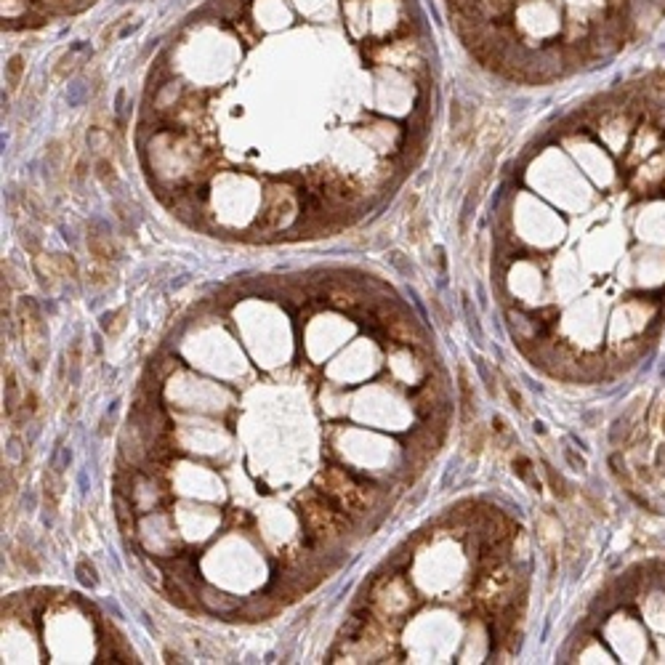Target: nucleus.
<instances>
[{
	"label": "nucleus",
	"instance_id": "obj_1",
	"mask_svg": "<svg viewBox=\"0 0 665 665\" xmlns=\"http://www.w3.org/2000/svg\"><path fill=\"white\" fill-rule=\"evenodd\" d=\"M450 6L479 59L514 70L521 53L517 72L530 77L607 59L665 19V0H450Z\"/></svg>",
	"mask_w": 665,
	"mask_h": 665
},
{
	"label": "nucleus",
	"instance_id": "obj_2",
	"mask_svg": "<svg viewBox=\"0 0 665 665\" xmlns=\"http://www.w3.org/2000/svg\"><path fill=\"white\" fill-rule=\"evenodd\" d=\"M298 514L306 527V543L309 545H333L341 538H346L351 527V517L343 514L327 495L319 490H306L298 498Z\"/></svg>",
	"mask_w": 665,
	"mask_h": 665
},
{
	"label": "nucleus",
	"instance_id": "obj_3",
	"mask_svg": "<svg viewBox=\"0 0 665 665\" xmlns=\"http://www.w3.org/2000/svg\"><path fill=\"white\" fill-rule=\"evenodd\" d=\"M317 490L330 498L343 514H349L351 519H362L378 503V493L367 484V479L341 466L322 469L317 476Z\"/></svg>",
	"mask_w": 665,
	"mask_h": 665
},
{
	"label": "nucleus",
	"instance_id": "obj_4",
	"mask_svg": "<svg viewBox=\"0 0 665 665\" xmlns=\"http://www.w3.org/2000/svg\"><path fill=\"white\" fill-rule=\"evenodd\" d=\"M521 591H524V585H519L517 572L508 567V562L490 569H476V578L471 585L474 602L479 607V612L490 620L506 604H511Z\"/></svg>",
	"mask_w": 665,
	"mask_h": 665
},
{
	"label": "nucleus",
	"instance_id": "obj_5",
	"mask_svg": "<svg viewBox=\"0 0 665 665\" xmlns=\"http://www.w3.org/2000/svg\"><path fill=\"white\" fill-rule=\"evenodd\" d=\"M365 604L378 620L386 623L388 617H405L412 612V607L418 604V593L405 575H381L367 588Z\"/></svg>",
	"mask_w": 665,
	"mask_h": 665
},
{
	"label": "nucleus",
	"instance_id": "obj_6",
	"mask_svg": "<svg viewBox=\"0 0 665 665\" xmlns=\"http://www.w3.org/2000/svg\"><path fill=\"white\" fill-rule=\"evenodd\" d=\"M16 333L25 343L30 367L35 373H40L46 360H49V325H46L40 303L30 296H22L16 301Z\"/></svg>",
	"mask_w": 665,
	"mask_h": 665
},
{
	"label": "nucleus",
	"instance_id": "obj_7",
	"mask_svg": "<svg viewBox=\"0 0 665 665\" xmlns=\"http://www.w3.org/2000/svg\"><path fill=\"white\" fill-rule=\"evenodd\" d=\"M32 272H35L40 288L49 293H56L61 282H67V279H64V269H61L59 253H43V251L35 253L32 255Z\"/></svg>",
	"mask_w": 665,
	"mask_h": 665
},
{
	"label": "nucleus",
	"instance_id": "obj_8",
	"mask_svg": "<svg viewBox=\"0 0 665 665\" xmlns=\"http://www.w3.org/2000/svg\"><path fill=\"white\" fill-rule=\"evenodd\" d=\"M25 394L27 391L19 384V375L13 370V365H6L3 367V412H6L8 421L16 418V412L25 402Z\"/></svg>",
	"mask_w": 665,
	"mask_h": 665
},
{
	"label": "nucleus",
	"instance_id": "obj_9",
	"mask_svg": "<svg viewBox=\"0 0 665 665\" xmlns=\"http://www.w3.org/2000/svg\"><path fill=\"white\" fill-rule=\"evenodd\" d=\"M61 495H64V479H61L59 469L51 466V469L43 471V511H46V524L53 521V517H56Z\"/></svg>",
	"mask_w": 665,
	"mask_h": 665
},
{
	"label": "nucleus",
	"instance_id": "obj_10",
	"mask_svg": "<svg viewBox=\"0 0 665 665\" xmlns=\"http://www.w3.org/2000/svg\"><path fill=\"white\" fill-rule=\"evenodd\" d=\"M88 255H91V261H99V264H115L120 258V248L107 232L91 229L88 232Z\"/></svg>",
	"mask_w": 665,
	"mask_h": 665
},
{
	"label": "nucleus",
	"instance_id": "obj_11",
	"mask_svg": "<svg viewBox=\"0 0 665 665\" xmlns=\"http://www.w3.org/2000/svg\"><path fill=\"white\" fill-rule=\"evenodd\" d=\"M200 604L205 607L208 612H218V615H234L242 609V602L234 599L229 593H221L213 585H203L200 588Z\"/></svg>",
	"mask_w": 665,
	"mask_h": 665
},
{
	"label": "nucleus",
	"instance_id": "obj_12",
	"mask_svg": "<svg viewBox=\"0 0 665 665\" xmlns=\"http://www.w3.org/2000/svg\"><path fill=\"white\" fill-rule=\"evenodd\" d=\"M88 149L94 152V158H112V128L107 120H91L88 125Z\"/></svg>",
	"mask_w": 665,
	"mask_h": 665
},
{
	"label": "nucleus",
	"instance_id": "obj_13",
	"mask_svg": "<svg viewBox=\"0 0 665 665\" xmlns=\"http://www.w3.org/2000/svg\"><path fill=\"white\" fill-rule=\"evenodd\" d=\"M458 394H460V418L466 424H471L474 410H476V394H474V384L469 378L466 365H458Z\"/></svg>",
	"mask_w": 665,
	"mask_h": 665
},
{
	"label": "nucleus",
	"instance_id": "obj_14",
	"mask_svg": "<svg viewBox=\"0 0 665 665\" xmlns=\"http://www.w3.org/2000/svg\"><path fill=\"white\" fill-rule=\"evenodd\" d=\"M128 327V306H118L101 317V330L109 338H120V333Z\"/></svg>",
	"mask_w": 665,
	"mask_h": 665
},
{
	"label": "nucleus",
	"instance_id": "obj_15",
	"mask_svg": "<svg viewBox=\"0 0 665 665\" xmlns=\"http://www.w3.org/2000/svg\"><path fill=\"white\" fill-rule=\"evenodd\" d=\"M94 176H96L101 186L107 189H118L120 186V176H118V165L112 158H94Z\"/></svg>",
	"mask_w": 665,
	"mask_h": 665
},
{
	"label": "nucleus",
	"instance_id": "obj_16",
	"mask_svg": "<svg viewBox=\"0 0 665 665\" xmlns=\"http://www.w3.org/2000/svg\"><path fill=\"white\" fill-rule=\"evenodd\" d=\"M25 72H27L25 56H22V53H13L11 59L6 61V88H8V94H16V91H19V85L25 80Z\"/></svg>",
	"mask_w": 665,
	"mask_h": 665
},
{
	"label": "nucleus",
	"instance_id": "obj_17",
	"mask_svg": "<svg viewBox=\"0 0 665 665\" xmlns=\"http://www.w3.org/2000/svg\"><path fill=\"white\" fill-rule=\"evenodd\" d=\"M19 203H22V208H25L27 216L32 218V221H46V218H49L46 203L40 200V194H37L35 189H22V192H19Z\"/></svg>",
	"mask_w": 665,
	"mask_h": 665
},
{
	"label": "nucleus",
	"instance_id": "obj_18",
	"mask_svg": "<svg viewBox=\"0 0 665 665\" xmlns=\"http://www.w3.org/2000/svg\"><path fill=\"white\" fill-rule=\"evenodd\" d=\"M112 282H115V269H112V264H99V261H91V264H88V285H91V288L104 291Z\"/></svg>",
	"mask_w": 665,
	"mask_h": 665
},
{
	"label": "nucleus",
	"instance_id": "obj_19",
	"mask_svg": "<svg viewBox=\"0 0 665 665\" xmlns=\"http://www.w3.org/2000/svg\"><path fill=\"white\" fill-rule=\"evenodd\" d=\"M511 466H514V474L519 476L524 484H530L532 490L538 493L540 490V479H538V469L532 466V460L527 458V455H517V458L511 460Z\"/></svg>",
	"mask_w": 665,
	"mask_h": 665
},
{
	"label": "nucleus",
	"instance_id": "obj_20",
	"mask_svg": "<svg viewBox=\"0 0 665 665\" xmlns=\"http://www.w3.org/2000/svg\"><path fill=\"white\" fill-rule=\"evenodd\" d=\"M16 474H13L11 466H3V517L8 514L11 519V506H13V498H16Z\"/></svg>",
	"mask_w": 665,
	"mask_h": 665
},
{
	"label": "nucleus",
	"instance_id": "obj_21",
	"mask_svg": "<svg viewBox=\"0 0 665 665\" xmlns=\"http://www.w3.org/2000/svg\"><path fill=\"white\" fill-rule=\"evenodd\" d=\"M46 168L51 170V176H61L64 170V149H61V139H51L46 144Z\"/></svg>",
	"mask_w": 665,
	"mask_h": 665
},
{
	"label": "nucleus",
	"instance_id": "obj_22",
	"mask_svg": "<svg viewBox=\"0 0 665 665\" xmlns=\"http://www.w3.org/2000/svg\"><path fill=\"white\" fill-rule=\"evenodd\" d=\"M13 562L22 569H27V572H32V575L40 572V562H37L35 554H32L30 548H25V545H13Z\"/></svg>",
	"mask_w": 665,
	"mask_h": 665
},
{
	"label": "nucleus",
	"instance_id": "obj_23",
	"mask_svg": "<svg viewBox=\"0 0 665 665\" xmlns=\"http://www.w3.org/2000/svg\"><path fill=\"white\" fill-rule=\"evenodd\" d=\"M543 474H545V479H548V484H551V490H554V495L569 498V484L564 482L562 474H557V469H554L551 463H543Z\"/></svg>",
	"mask_w": 665,
	"mask_h": 665
},
{
	"label": "nucleus",
	"instance_id": "obj_24",
	"mask_svg": "<svg viewBox=\"0 0 665 665\" xmlns=\"http://www.w3.org/2000/svg\"><path fill=\"white\" fill-rule=\"evenodd\" d=\"M75 575H77V583L80 585H85V588H96L99 585V572L96 567L91 564V562H77V567H75Z\"/></svg>",
	"mask_w": 665,
	"mask_h": 665
},
{
	"label": "nucleus",
	"instance_id": "obj_25",
	"mask_svg": "<svg viewBox=\"0 0 665 665\" xmlns=\"http://www.w3.org/2000/svg\"><path fill=\"white\" fill-rule=\"evenodd\" d=\"M487 426L482 424H474V429H469V436H466V445H469V450H471L474 455H479L484 450V445H487Z\"/></svg>",
	"mask_w": 665,
	"mask_h": 665
},
{
	"label": "nucleus",
	"instance_id": "obj_26",
	"mask_svg": "<svg viewBox=\"0 0 665 665\" xmlns=\"http://www.w3.org/2000/svg\"><path fill=\"white\" fill-rule=\"evenodd\" d=\"M429 232V221H426V213L424 210H418V213H412L410 216V237L415 242L424 240V234Z\"/></svg>",
	"mask_w": 665,
	"mask_h": 665
},
{
	"label": "nucleus",
	"instance_id": "obj_27",
	"mask_svg": "<svg viewBox=\"0 0 665 665\" xmlns=\"http://www.w3.org/2000/svg\"><path fill=\"white\" fill-rule=\"evenodd\" d=\"M493 434H495L500 450H508L506 445L514 442V434H511V429H508V424L503 421V418H495V421H493Z\"/></svg>",
	"mask_w": 665,
	"mask_h": 665
},
{
	"label": "nucleus",
	"instance_id": "obj_28",
	"mask_svg": "<svg viewBox=\"0 0 665 665\" xmlns=\"http://www.w3.org/2000/svg\"><path fill=\"white\" fill-rule=\"evenodd\" d=\"M59 258H61V269H64V279H67V282H77V279H80V266H77V261L67 253H59Z\"/></svg>",
	"mask_w": 665,
	"mask_h": 665
},
{
	"label": "nucleus",
	"instance_id": "obj_29",
	"mask_svg": "<svg viewBox=\"0 0 665 665\" xmlns=\"http://www.w3.org/2000/svg\"><path fill=\"white\" fill-rule=\"evenodd\" d=\"M22 234H19V240H22V245H25L27 251L30 253L35 255V253H40V234H35V232L30 229V227H22Z\"/></svg>",
	"mask_w": 665,
	"mask_h": 665
},
{
	"label": "nucleus",
	"instance_id": "obj_30",
	"mask_svg": "<svg viewBox=\"0 0 665 665\" xmlns=\"http://www.w3.org/2000/svg\"><path fill=\"white\" fill-rule=\"evenodd\" d=\"M654 466H657V471L660 474H665V445L657 450V455H654Z\"/></svg>",
	"mask_w": 665,
	"mask_h": 665
},
{
	"label": "nucleus",
	"instance_id": "obj_31",
	"mask_svg": "<svg viewBox=\"0 0 665 665\" xmlns=\"http://www.w3.org/2000/svg\"><path fill=\"white\" fill-rule=\"evenodd\" d=\"M663 431H665V415H663Z\"/></svg>",
	"mask_w": 665,
	"mask_h": 665
}]
</instances>
